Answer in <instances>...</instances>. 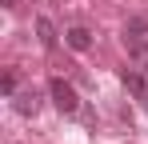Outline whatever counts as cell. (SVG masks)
Masks as SVG:
<instances>
[{
  "mask_svg": "<svg viewBox=\"0 0 148 144\" xmlns=\"http://www.w3.org/2000/svg\"><path fill=\"white\" fill-rule=\"evenodd\" d=\"M36 32H40V44L48 48V52H52L56 44H60V36H56V24H52L48 16H40V20H36Z\"/></svg>",
  "mask_w": 148,
  "mask_h": 144,
  "instance_id": "6",
  "label": "cell"
},
{
  "mask_svg": "<svg viewBox=\"0 0 148 144\" xmlns=\"http://www.w3.org/2000/svg\"><path fill=\"white\" fill-rule=\"evenodd\" d=\"M120 80L124 84H128V88H132V92L140 96V100H144V92H148V80H144V68H124L120 72Z\"/></svg>",
  "mask_w": 148,
  "mask_h": 144,
  "instance_id": "5",
  "label": "cell"
},
{
  "mask_svg": "<svg viewBox=\"0 0 148 144\" xmlns=\"http://www.w3.org/2000/svg\"><path fill=\"white\" fill-rule=\"evenodd\" d=\"M64 40H68L72 52H88V48H92V32H88L84 24H72V28L64 32Z\"/></svg>",
  "mask_w": 148,
  "mask_h": 144,
  "instance_id": "4",
  "label": "cell"
},
{
  "mask_svg": "<svg viewBox=\"0 0 148 144\" xmlns=\"http://www.w3.org/2000/svg\"><path fill=\"white\" fill-rule=\"evenodd\" d=\"M144 112H148V92H144Z\"/></svg>",
  "mask_w": 148,
  "mask_h": 144,
  "instance_id": "9",
  "label": "cell"
},
{
  "mask_svg": "<svg viewBox=\"0 0 148 144\" xmlns=\"http://www.w3.org/2000/svg\"><path fill=\"white\" fill-rule=\"evenodd\" d=\"M0 88H4V96H16V92H20V88H16V68H8V72H4Z\"/></svg>",
  "mask_w": 148,
  "mask_h": 144,
  "instance_id": "7",
  "label": "cell"
},
{
  "mask_svg": "<svg viewBox=\"0 0 148 144\" xmlns=\"http://www.w3.org/2000/svg\"><path fill=\"white\" fill-rule=\"evenodd\" d=\"M12 4H16V0H4V8H12Z\"/></svg>",
  "mask_w": 148,
  "mask_h": 144,
  "instance_id": "8",
  "label": "cell"
},
{
  "mask_svg": "<svg viewBox=\"0 0 148 144\" xmlns=\"http://www.w3.org/2000/svg\"><path fill=\"white\" fill-rule=\"evenodd\" d=\"M124 48H128L132 64L148 72V20H144V16L124 20Z\"/></svg>",
  "mask_w": 148,
  "mask_h": 144,
  "instance_id": "1",
  "label": "cell"
},
{
  "mask_svg": "<svg viewBox=\"0 0 148 144\" xmlns=\"http://www.w3.org/2000/svg\"><path fill=\"white\" fill-rule=\"evenodd\" d=\"M12 108H16L20 116H36V112H40V96L32 92V88H24V92L12 96Z\"/></svg>",
  "mask_w": 148,
  "mask_h": 144,
  "instance_id": "3",
  "label": "cell"
},
{
  "mask_svg": "<svg viewBox=\"0 0 148 144\" xmlns=\"http://www.w3.org/2000/svg\"><path fill=\"white\" fill-rule=\"evenodd\" d=\"M48 92H52V104H56V112L60 116H76L80 112V96L68 80H60V76H52L48 80Z\"/></svg>",
  "mask_w": 148,
  "mask_h": 144,
  "instance_id": "2",
  "label": "cell"
}]
</instances>
